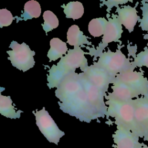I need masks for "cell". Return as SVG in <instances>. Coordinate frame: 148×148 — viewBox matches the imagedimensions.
Instances as JSON below:
<instances>
[{
    "label": "cell",
    "mask_w": 148,
    "mask_h": 148,
    "mask_svg": "<svg viewBox=\"0 0 148 148\" xmlns=\"http://www.w3.org/2000/svg\"><path fill=\"white\" fill-rule=\"evenodd\" d=\"M50 45V49L47 53V57L50 61H55L60 57L62 58L68 51L66 43L57 38L51 39Z\"/></svg>",
    "instance_id": "5bb4252c"
},
{
    "label": "cell",
    "mask_w": 148,
    "mask_h": 148,
    "mask_svg": "<svg viewBox=\"0 0 148 148\" xmlns=\"http://www.w3.org/2000/svg\"><path fill=\"white\" fill-rule=\"evenodd\" d=\"M112 136L115 148H143L144 145V143L139 142V137L121 126H117Z\"/></svg>",
    "instance_id": "ba28073f"
},
{
    "label": "cell",
    "mask_w": 148,
    "mask_h": 148,
    "mask_svg": "<svg viewBox=\"0 0 148 148\" xmlns=\"http://www.w3.org/2000/svg\"><path fill=\"white\" fill-rule=\"evenodd\" d=\"M112 87L113 92L109 95V99L119 101H130L135 98H138L139 94L130 87L115 78Z\"/></svg>",
    "instance_id": "30bf717a"
},
{
    "label": "cell",
    "mask_w": 148,
    "mask_h": 148,
    "mask_svg": "<svg viewBox=\"0 0 148 148\" xmlns=\"http://www.w3.org/2000/svg\"><path fill=\"white\" fill-rule=\"evenodd\" d=\"M123 31L122 25L116 15L109 18L102 39V45L112 42H119Z\"/></svg>",
    "instance_id": "7c38bea8"
},
{
    "label": "cell",
    "mask_w": 148,
    "mask_h": 148,
    "mask_svg": "<svg viewBox=\"0 0 148 148\" xmlns=\"http://www.w3.org/2000/svg\"><path fill=\"white\" fill-rule=\"evenodd\" d=\"M24 12L22 16L24 20L39 17L41 13V8L39 2L34 0L27 2L24 5Z\"/></svg>",
    "instance_id": "ac0fdd59"
},
{
    "label": "cell",
    "mask_w": 148,
    "mask_h": 148,
    "mask_svg": "<svg viewBox=\"0 0 148 148\" xmlns=\"http://www.w3.org/2000/svg\"><path fill=\"white\" fill-rule=\"evenodd\" d=\"M131 64L134 68L142 66L148 68V48L147 47H145L143 51H140L136 55Z\"/></svg>",
    "instance_id": "ffe728a7"
},
{
    "label": "cell",
    "mask_w": 148,
    "mask_h": 148,
    "mask_svg": "<svg viewBox=\"0 0 148 148\" xmlns=\"http://www.w3.org/2000/svg\"><path fill=\"white\" fill-rule=\"evenodd\" d=\"M44 24L42 25L43 29L48 32L54 28H56L59 24L57 17L51 11L47 10L43 13Z\"/></svg>",
    "instance_id": "d6986e66"
},
{
    "label": "cell",
    "mask_w": 148,
    "mask_h": 148,
    "mask_svg": "<svg viewBox=\"0 0 148 148\" xmlns=\"http://www.w3.org/2000/svg\"><path fill=\"white\" fill-rule=\"evenodd\" d=\"M140 9L142 11V17L139 20V27L143 31L148 32V2L142 1Z\"/></svg>",
    "instance_id": "44dd1931"
},
{
    "label": "cell",
    "mask_w": 148,
    "mask_h": 148,
    "mask_svg": "<svg viewBox=\"0 0 148 148\" xmlns=\"http://www.w3.org/2000/svg\"><path fill=\"white\" fill-rule=\"evenodd\" d=\"M84 53L82 50L79 47H75L74 49L69 50L68 53L65 56L62 57L61 60L57 64L50 75L56 74V82L61 80L65 74H66L70 70H72L84 64V61L86 60L84 56Z\"/></svg>",
    "instance_id": "8992f818"
},
{
    "label": "cell",
    "mask_w": 148,
    "mask_h": 148,
    "mask_svg": "<svg viewBox=\"0 0 148 148\" xmlns=\"http://www.w3.org/2000/svg\"><path fill=\"white\" fill-rule=\"evenodd\" d=\"M134 108V134L144 140H148V96L132 100Z\"/></svg>",
    "instance_id": "3957f363"
},
{
    "label": "cell",
    "mask_w": 148,
    "mask_h": 148,
    "mask_svg": "<svg viewBox=\"0 0 148 148\" xmlns=\"http://www.w3.org/2000/svg\"><path fill=\"white\" fill-rule=\"evenodd\" d=\"M147 141H148V140H147ZM143 148H148V145H147L146 144L144 143V145H143Z\"/></svg>",
    "instance_id": "603a6c76"
},
{
    "label": "cell",
    "mask_w": 148,
    "mask_h": 148,
    "mask_svg": "<svg viewBox=\"0 0 148 148\" xmlns=\"http://www.w3.org/2000/svg\"><path fill=\"white\" fill-rule=\"evenodd\" d=\"M12 101L10 97L0 94V113L2 115L10 119L19 118L21 112H16L12 105Z\"/></svg>",
    "instance_id": "9a60e30c"
},
{
    "label": "cell",
    "mask_w": 148,
    "mask_h": 148,
    "mask_svg": "<svg viewBox=\"0 0 148 148\" xmlns=\"http://www.w3.org/2000/svg\"><path fill=\"white\" fill-rule=\"evenodd\" d=\"M66 17L72 19L80 18L84 13V7L80 2H71L62 6Z\"/></svg>",
    "instance_id": "2e32d148"
},
{
    "label": "cell",
    "mask_w": 148,
    "mask_h": 148,
    "mask_svg": "<svg viewBox=\"0 0 148 148\" xmlns=\"http://www.w3.org/2000/svg\"><path fill=\"white\" fill-rule=\"evenodd\" d=\"M115 78L134 90L141 96H148V80L140 72L133 69L119 73Z\"/></svg>",
    "instance_id": "52a82bcc"
},
{
    "label": "cell",
    "mask_w": 148,
    "mask_h": 148,
    "mask_svg": "<svg viewBox=\"0 0 148 148\" xmlns=\"http://www.w3.org/2000/svg\"><path fill=\"white\" fill-rule=\"evenodd\" d=\"M84 75L92 85L99 89L105 87L110 80V73L98 66H91Z\"/></svg>",
    "instance_id": "8fae6325"
},
{
    "label": "cell",
    "mask_w": 148,
    "mask_h": 148,
    "mask_svg": "<svg viewBox=\"0 0 148 148\" xmlns=\"http://www.w3.org/2000/svg\"><path fill=\"white\" fill-rule=\"evenodd\" d=\"M109 116L114 117L117 126L123 127L134 132V108L132 100L127 102L109 99Z\"/></svg>",
    "instance_id": "6da1fadb"
},
{
    "label": "cell",
    "mask_w": 148,
    "mask_h": 148,
    "mask_svg": "<svg viewBox=\"0 0 148 148\" xmlns=\"http://www.w3.org/2000/svg\"><path fill=\"white\" fill-rule=\"evenodd\" d=\"M10 47L12 50L7 51L9 55L8 59L14 66L24 72L34 66L35 61L33 56L35 53L25 43L18 44L17 42L13 41Z\"/></svg>",
    "instance_id": "5b68a950"
},
{
    "label": "cell",
    "mask_w": 148,
    "mask_h": 148,
    "mask_svg": "<svg viewBox=\"0 0 148 148\" xmlns=\"http://www.w3.org/2000/svg\"><path fill=\"white\" fill-rule=\"evenodd\" d=\"M116 12L118 13V19L121 25H123L130 32H132L140 19L136 8L125 5L122 8H117Z\"/></svg>",
    "instance_id": "9c48e42d"
},
{
    "label": "cell",
    "mask_w": 148,
    "mask_h": 148,
    "mask_svg": "<svg viewBox=\"0 0 148 148\" xmlns=\"http://www.w3.org/2000/svg\"><path fill=\"white\" fill-rule=\"evenodd\" d=\"M96 64L112 75L116 76L126 71L134 69L130 60L120 50L116 52L108 50L103 54Z\"/></svg>",
    "instance_id": "7a4b0ae2"
},
{
    "label": "cell",
    "mask_w": 148,
    "mask_h": 148,
    "mask_svg": "<svg viewBox=\"0 0 148 148\" xmlns=\"http://www.w3.org/2000/svg\"><path fill=\"white\" fill-rule=\"evenodd\" d=\"M108 21L105 18H97L91 20L88 24V31L94 36L98 37L104 34Z\"/></svg>",
    "instance_id": "e0dca14e"
},
{
    "label": "cell",
    "mask_w": 148,
    "mask_h": 148,
    "mask_svg": "<svg viewBox=\"0 0 148 148\" xmlns=\"http://www.w3.org/2000/svg\"><path fill=\"white\" fill-rule=\"evenodd\" d=\"M34 114L36 124L41 133L49 142L57 145L60 139L65 135V132L60 130L45 108L40 110H36Z\"/></svg>",
    "instance_id": "277c9868"
},
{
    "label": "cell",
    "mask_w": 148,
    "mask_h": 148,
    "mask_svg": "<svg viewBox=\"0 0 148 148\" xmlns=\"http://www.w3.org/2000/svg\"><path fill=\"white\" fill-rule=\"evenodd\" d=\"M67 42L71 46H74L75 47L84 43L91 45L87 39V37L83 35L76 25H73L69 28L67 32Z\"/></svg>",
    "instance_id": "4fadbf2b"
},
{
    "label": "cell",
    "mask_w": 148,
    "mask_h": 148,
    "mask_svg": "<svg viewBox=\"0 0 148 148\" xmlns=\"http://www.w3.org/2000/svg\"><path fill=\"white\" fill-rule=\"evenodd\" d=\"M13 20V17L10 11L6 9L0 10V25L1 28L10 25Z\"/></svg>",
    "instance_id": "7402d4cb"
}]
</instances>
